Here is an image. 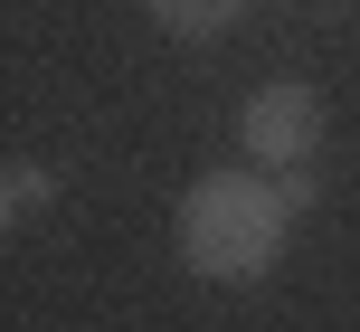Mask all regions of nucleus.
Here are the masks:
<instances>
[{
  "mask_svg": "<svg viewBox=\"0 0 360 332\" xmlns=\"http://www.w3.org/2000/svg\"><path fill=\"white\" fill-rule=\"evenodd\" d=\"M256 0H152V19H162L171 38H218V29H237Z\"/></svg>",
  "mask_w": 360,
  "mask_h": 332,
  "instance_id": "obj_3",
  "label": "nucleus"
},
{
  "mask_svg": "<svg viewBox=\"0 0 360 332\" xmlns=\"http://www.w3.org/2000/svg\"><path fill=\"white\" fill-rule=\"evenodd\" d=\"M48 200H57V190H48V171H38V162H10V171H0V228L48 219Z\"/></svg>",
  "mask_w": 360,
  "mask_h": 332,
  "instance_id": "obj_4",
  "label": "nucleus"
},
{
  "mask_svg": "<svg viewBox=\"0 0 360 332\" xmlns=\"http://www.w3.org/2000/svg\"><path fill=\"white\" fill-rule=\"evenodd\" d=\"M323 133H332V114H323V95L313 86H256L247 105H237V143H247V162L256 171H304L313 152H323Z\"/></svg>",
  "mask_w": 360,
  "mask_h": 332,
  "instance_id": "obj_2",
  "label": "nucleus"
},
{
  "mask_svg": "<svg viewBox=\"0 0 360 332\" xmlns=\"http://www.w3.org/2000/svg\"><path fill=\"white\" fill-rule=\"evenodd\" d=\"M171 238H180V266H190V276H209V285H256L275 257H285V238H294V200H285L275 171L228 162V171H199V181L180 190Z\"/></svg>",
  "mask_w": 360,
  "mask_h": 332,
  "instance_id": "obj_1",
  "label": "nucleus"
}]
</instances>
